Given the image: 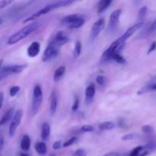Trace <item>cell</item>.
<instances>
[{"label": "cell", "instance_id": "obj_1", "mask_svg": "<svg viewBox=\"0 0 156 156\" xmlns=\"http://www.w3.org/2000/svg\"><path fill=\"white\" fill-rule=\"evenodd\" d=\"M40 26H41V22H39V21H34L33 23H30V24L24 26L21 30H19L16 33L12 34L9 38L7 44L9 45H13V44H17L18 42L27 37L29 34H30L33 32H34L35 30H37Z\"/></svg>", "mask_w": 156, "mask_h": 156}, {"label": "cell", "instance_id": "obj_2", "mask_svg": "<svg viewBox=\"0 0 156 156\" xmlns=\"http://www.w3.org/2000/svg\"><path fill=\"white\" fill-rule=\"evenodd\" d=\"M125 42L126 41L122 38V37H119L116 41L111 44V45L105 50L102 54L101 58V62H108V61L112 60V57L115 53H120L123 47H124Z\"/></svg>", "mask_w": 156, "mask_h": 156}, {"label": "cell", "instance_id": "obj_3", "mask_svg": "<svg viewBox=\"0 0 156 156\" xmlns=\"http://www.w3.org/2000/svg\"><path fill=\"white\" fill-rule=\"evenodd\" d=\"M85 18L81 14H73L63 17L61 20V24L64 27L69 29L80 28L85 24Z\"/></svg>", "mask_w": 156, "mask_h": 156}, {"label": "cell", "instance_id": "obj_4", "mask_svg": "<svg viewBox=\"0 0 156 156\" xmlns=\"http://www.w3.org/2000/svg\"><path fill=\"white\" fill-rule=\"evenodd\" d=\"M43 100V91L41 85L39 84L35 85L33 91V98H32L31 112L32 115L34 116L39 111Z\"/></svg>", "mask_w": 156, "mask_h": 156}, {"label": "cell", "instance_id": "obj_5", "mask_svg": "<svg viewBox=\"0 0 156 156\" xmlns=\"http://www.w3.org/2000/svg\"><path fill=\"white\" fill-rule=\"evenodd\" d=\"M27 67V64H20V65H10L5 66H1L0 70V79L3 80L5 78L12 74H19Z\"/></svg>", "mask_w": 156, "mask_h": 156}, {"label": "cell", "instance_id": "obj_6", "mask_svg": "<svg viewBox=\"0 0 156 156\" xmlns=\"http://www.w3.org/2000/svg\"><path fill=\"white\" fill-rule=\"evenodd\" d=\"M59 8H61L59 2L50 3V4H48V5H47L46 6H44L43 9H40L39 11H37V12H35V13L33 14L32 15H30V17H28L27 18H26L25 20H24V21H23V23L30 22V21H34V20L38 18L39 17H41V15H45V14H47V13H49V12H51V11L54 10V9H59Z\"/></svg>", "mask_w": 156, "mask_h": 156}, {"label": "cell", "instance_id": "obj_7", "mask_svg": "<svg viewBox=\"0 0 156 156\" xmlns=\"http://www.w3.org/2000/svg\"><path fill=\"white\" fill-rule=\"evenodd\" d=\"M59 48H60V47L56 46L53 41H50L49 44H47L45 50H44V54H43V62H49V61L52 60L53 59L56 58V56H57V55L59 54Z\"/></svg>", "mask_w": 156, "mask_h": 156}, {"label": "cell", "instance_id": "obj_8", "mask_svg": "<svg viewBox=\"0 0 156 156\" xmlns=\"http://www.w3.org/2000/svg\"><path fill=\"white\" fill-rule=\"evenodd\" d=\"M23 116V111L22 110H18L15 112L14 117L12 118V121H11L10 126H9V133L10 136H14L15 132L17 130V128L19 126L20 123H21V119H22Z\"/></svg>", "mask_w": 156, "mask_h": 156}, {"label": "cell", "instance_id": "obj_9", "mask_svg": "<svg viewBox=\"0 0 156 156\" xmlns=\"http://www.w3.org/2000/svg\"><path fill=\"white\" fill-rule=\"evenodd\" d=\"M122 13L121 9H117L111 13L110 16L109 23H108V30H115L117 29V26L119 24V20H120V16Z\"/></svg>", "mask_w": 156, "mask_h": 156}, {"label": "cell", "instance_id": "obj_10", "mask_svg": "<svg viewBox=\"0 0 156 156\" xmlns=\"http://www.w3.org/2000/svg\"><path fill=\"white\" fill-rule=\"evenodd\" d=\"M105 21L104 18H100L94 23L91 30V37L92 39H94L100 34L105 27Z\"/></svg>", "mask_w": 156, "mask_h": 156}, {"label": "cell", "instance_id": "obj_11", "mask_svg": "<svg viewBox=\"0 0 156 156\" xmlns=\"http://www.w3.org/2000/svg\"><path fill=\"white\" fill-rule=\"evenodd\" d=\"M69 40V37L67 36L63 31H59L55 35V37H53V39L52 40V41H53L56 46H58L59 47H61L63 45H65V44L68 42Z\"/></svg>", "mask_w": 156, "mask_h": 156}, {"label": "cell", "instance_id": "obj_12", "mask_svg": "<svg viewBox=\"0 0 156 156\" xmlns=\"http://www.w3.org/2000/svg\"><path fill=\"white\" fill-rule=\"evenodd\" d=\"M41 51V45L37 41H34L29 45L27 50V54L29 57H36Z\"/></svg>", "mask_w": 156, "mask_h": 156}, {"label": "cell", "instance_id": "obj_13", "mask_svg": "<svg viewBox=\"0 0 156 156\" xmlns=\"http://www.w3.org/2000/svg\"><path fill=\"white\" fill-rule=\"evenodd\" d=\"M143 24H144V22H137L136 24H133V26H131V27H129V28H128L127 30H126V31L125 32L123 35H122L121 36L122 38H123V39L126 41V40L129 39V38L130 37L132 36L134 33H136L137 30H140V29L143 27Z\"/></svg>", "mask_w": 156, "mask_h": 156}, {"label": "cell", "instance_id": "obj_14", "mask_svg": "<svg viewBox=\"0 0 156 156\" xmlns=\"http://www.w3.org/2000/svg\"><path fill=\"white\" fill-rule=\"evenodd\" d=\"M50 113L51 115L56 113V109H57L58 106V98H57V94H56V91H53L50 94Z\"/></svg>", "mask_w": 156, "mask_h": 156}, {"label": "cell", "instance_id": "obj_15", "mask_svg": "<svg viewBox=\"0 0 156 156\" xmlns=\"http://www.w3.org/2000/svg\"><path fill=\"white\" fill-rule=\"evenodd\" d=\"M94 95H95V86L94 84H91L85 89V102L88 105L91 103Z\"/></svg>", "mask_w": 156, "mask_h": 156}, {"label": "cell", "instance_id": "obj_16", "mask_svg": "<svg viewBox=\"0 0 156 156\" xmlns=\"http://www.w3.org/2000/svg\"><path fill=\"white\" fill-rule=\"evenodd\" d=\"M50 126L47 123H44L42 125V127H41V139H42L43 142L48 141V140L50 139Z\"/></svg>", "mask_w": 156, "mask_h": 156}, {"label": "cell", "instance_id": "obj_17", "mask_svg": "<svg viewBox=\"0 0 156 156\" xmlns=\"http://www.w3.org/2000/svg\"><path fill=\"white\" fill-rule=\"evenodd\" d=\"M14 114H15V113H14V109L13 108H10V109H9V111H6L4 114V115L2 117L1 121H0V125H1V126H3V125H5V123H7L8 122L10 121L11 120H12V118H13L14 117Z\"/></svg>", "mask_w": 156, "mask_h": 156}, {"label": "cell", "instance_id": "obj_18", "mask_svg": "<svg viewBox=\"0 0 156 156\" xmlns=\"http://www.w3.org/2000/svg\"><path fill=\"white\" fill-rule=\"evenodd\" d=\"M34 149L40 155H45L47 152V145L44 142H38L35 144Z\"/></svg>", "mask_w": 156, "mask_h": 156}, {"label": "cell", "instance_id": "obj_19", "mask_svg": "<svg viewBox=\"0 0 156 156\" xmlns=\"http://www.w3.org/2000/svg\"><path fill=\"white\" fill-rule=\"evenodd\" d=\"M112 1L111 0H102L100 1L98 4V14H101L102 12H105L108 7L111 5Z\"/></svg>", "mask_w": 156, "mask_h": 156}, {"label": "cell", "instance_id": "obj_20", "mask_svg": "<svg viewBox=\"0 0 156 156\" xmlns=\"http://www.w3.org/2000/svg\"><path fill=\"white\" fill-rule=\"evenodd\" d=\"M30 147V139L27 135H24L21 140V148L24 151H28Z\"/></svg>", "mask_w": 156, "mask_h": 156}, {"label": "cell", "instance_id": "obj_21", "mask_svg": "<svg viewBox=\"0 0 156 156\" xmlns=\"http://www.w3.org/2000/svg\"><path fill=\"white\" fill-rule=\"evenodd\" d=\"M65 72L66 67L64 66H61L58 67L56 71L54 72V74H53V80L55 82H58L65 74Z\"/></svg>", "mask_w": 156, "mask_h": 156}, {"label": "cell", "instance_id": "obj_22", "mask_svg": "<svg viewBox=\"0 0 156 156\" xmlns=\"http://www.w3.org/2000/svg\"><path fill=\"white\" fill-rule=\"evenodd\" d=\"M156 91V83H152L147 85H145L144 87H143L141 89H140L137 91V94L141 95V94H143L145 93L149 92V91Z\"/></svg>", "mask_w": 156, "mask_h": 156}, {"label": "cell", "instance_id": "obj_23", "mask_svg": "<svg viewBox=\"0 0 156 156\" xmlns=\"http://www.w3.org/2000/svg\"><path fill=\"white\" fill-rule=\"evenodd\" d=\"M144 149V147L142 146H137L135 149H133L132 150V152H130V155L129 156H146L149 154L148 152H145L143 153H141V152L143 151V149Z\"/></svg>", "mask_w": 156, "mask_h": 156}, {"label": "cell", "instance_id": "obj_24", "mask_svg": "<svg viewBox=\"0 0 156 156\" xmlns=\"http://www.w3.org/2000/svg\"><path fill=\"white\" fill-rule=\"evenodd\" d=\"M115 127V124L112 121H106L99 125V129L101 130H110Z\"/></svg>", "mask_w": 156, "mask_h": 156}, {"label": "cell", "instance_id": "obj_25", "mask_svg": "<svg viewBox=\"0 0 156 156\" xmlns=\"http://www.w3.org/2000/svg\"><path fill=\"white\" fill-rule=\"evenodd\" d=\"M81 52H82V44H81L80 41H77L75 44L74 50H73V56H74L75 59H77L78 57H79Z\"/></svg>", "mask_w": 156, "mask_h": 156}, {"label": "cell", "instance_id": "obj_26", "mask_svg": "<svg viewBox=\"0 0 156 156\" xmlns=\"http://www.w3.org/2000/svg\"><path fill=\"white\" fill-rule=\"evenodd\" d=\"M147 10L148 9L146 6H143L140 9L138 13L139 22H144V19L146 16V14H147Z\"/></svg>", "mask_w": 156, "mask_h": 156}, {"label": "cell", "instance_id": "obj_27", "mask_svg": "<svg viewBox=\"0 0 156 156\" xmlns=\"http://www.w3.org/2000/svg\"><path fill=\"white\" fill-rule=\"evenodd\" d=\"M112 60L116 61V62H118V63L120 64H123L126 62V59H125L122 55H120V53H115V54L113 56Z\"/></svg>", "mask_w": 156, "mask_h": 156}, {"label": "cell", "instance_id": "obj_28", "mask_svg": "<svg viewBox=\"0 0 156 156\" xmlns=\"http://www.w3.org/2000/svg\"><path fill=\"white\" fill-rule=\"evenodd\" d=\"M78 138L76 136H73L71 137V138L69 139V140H68L67 141H66L65 143H63V145H62V146L63 147H69V146H72L73 144H74L75 143H76V141H77Z\"/></svg>", "mask_w": 156, "mask_h": 156}, {"label": "cell", "instance_id": "obj_29", "mask_svg": "<svg viewBox=\"0 0 156 156\" xmlns=\"http://www.w3.org/2000/svg\"><path fill=\"white\" fill-rule=\"evenodd\" d=\"M19 91H20L19 86H17V85H15V86H12V88H10V90H9V95H10L11 97H15V96L19 92Z\"/></svg>", "mask_w": 156, "mask_h": 156}, {"label": "cell", "instance_id": "obj_30", "mask_svg": "<svg viewBox=\"0 0 156 156\" xmlns=\"http://www.w3.org/2000/svg\"><path fill=\"white\" fill-rule=\"evenodd\" d=\"M81 130H82L83 133H90V132H93V131L94 130V126H91V125L85 124V125H83V126L81 127Z\"/></svg>", "mask_w": 156, "mask_h": 156}, {"label": "cell", "instance_id": "obj_31", "mask_svg": "<svg viewBox=\"0 0 156 156\" xmlns=\"http://www.w3.org/2000/svg\"><path fill=\"white\" fill-rule=\"evenodd\" d=\"M142 130L146 134H152L153 133V128L149 125H144L142 127Z\"/></svg>", "mask_w": 156, "mask_h": 156}, {"label": "cell", "instance_id": "obj_32", "mask_svg": "<svg viewBox=\"0 0 156 156\" xmlns=\"http://www.w3.org/2000/svg\"><path fill=\"white\" fill-rule=\"evenodd\" d=\"M73 156H87V152L86 151L84 150V149H77L76 151H75Z\"/></svg>", "mask_w": 156, "mask_h": 156}, {"label": "cell", "instance_id": "obj_33", "mask_svg": "<svg viewBox=\"0 0 156 156\" xmlns=\"http://www.w3.org/2000/svg\"><path fill=\"white\" fill-rule=\"evenodd\" d=\"M13 2V1H9V0H2V1H0V9H4L5 7H6V6H8L9 5L12 4V3Z\"/></svg>", "mask_w": 156, "mask_h": 156}, {"label": "cell", "instance_id": "obj_34", "mask_svg": "<svg viewBox=\"0 0 156 156\" xmlns=\"http://www.w3.org/2000/svg\"><path fill=\"white\" fill-rule=\"evenodd\" d=\"M79 99L77 97H76V98H75V101L74 103H73V106H72V111H76L78 110V108H79Z\"/></svg>", "mask_w": 156, "mask_h": 156}, {"label": "cell", "instance_id": "obj_35", "mask_svg": "<svg viewBox=\"0 0 156 156\" xmlns=\"http://www.w3.org/2000/svg\"><path fill=\"white\" fill-rule=\"evenodd\" d=\"M136 137V134L134 133H129V134H126L125 136H123V137H122V140H133L134 138Z\"/></svg>", "mask_w": 156, "mask_h": 156}, {"label": "cell", "instance_id": "obj_36", "mask_svg": "<svg viewBox=\"0 0 156 156\" xmlns=\"http://www.w3.org/2000/svg\"><path fill=\"white\" fill-rule=\"evenodd\" d=\"M96 82L99 85H103L105 83V78L102 76H98L96 78Z\"/></svg>", "mask_w": 156, "mask_h": 156}, {"label": "cell", "instance_id": "obj_37", "mask_svg": "<svg viewBox=\"0 0 156 156\" xmlns=\"http://www.w3.org/2000/svg\"><path fill=\"white\" fill-rule=\"evenodd\" d=\"M155 49H156V41H154V42H152V44H151L150 47H149V50H148L147 53L148 54H150V53H152V52L155 51Z\"/></svg>", "mask_w": 156, "mask_h": 156}, {"label": "cell", "instance_id": "obj_38", "mask_svg": "<svg viewBox=\"0 0 156 156\" xmlns=\"http://www.w3.org/2000/svg\"><path fill=\"white\" fill-rule=\"evenodd\" d=\"M61 146H62L61 142L60 141H56V142H55V143L53 144V149H54V150H58V149H60Z\"/></svg>", "mask_w": 156, "mask_h": 156}, {"label": "cell", "instance_id": "obj_39", "mask_svg": "<svg viewBox=\"0 0 156 156\" xmlns=\"http://www.w3.org/2000/svg\"><path fill=\"white\" fill-rule=\"evenodd\" d=\"M4 137H3L2 134H1V135H0V151H2L3 147H4Z\"/></svg>", "mask_w": 156, "mask_h": 156}, {"label": "cell", "instance_id": "obj_40", "mask_svg": "<svg viewBox=\"0 0 156 156\" xmlns=\"http://www.w3.org/2000/svg\"><path fill=\"white\" fill-rule=\"evenodd\" d=\"M103 156H120V154L118 152H108V153L105 154Z\"/></svg>", "mask_w": 156, "mask_h": 156}, {"label": "cell", "instance_id": "obj_41", "mask_svg": "<svg viewBox=\"0 0 156 156\" xmlns=\"http://www.w3.org/2000/svg\"><path fill=\"white\" fill-rule=\"evenodd\" d=\"M0 98H1V102H0V108H2L3 105V101H4V95H3V93L1 92L0 94Z\"/></svg>", "mask_w": 156, "mask_h": 156}, {"label": "cell", "instance_id": "obj_42", "mask_svg": "<svg viewBox=\"0 0 156 156\" xmlns=\"http://www.w3.org/2000/svg\"><path fill=\"white\" fill-rule=\"evenodd\" d=\"M156 28V18L155 20V21H154L153 23L152 24V25H151V28H150V30H155Z\"/></svg>", "mask_w": 156, "mask_h": 156}, {"label": "cell", "instance_id": "obj_43", "mask_svg": "<svg viewBox=\"0 0 156 156\" xmlns=\"http://www.w3.org/2000/svg\"><path fill=\"white\" fill-rule=\"evenodd\" d=\"M20 156H28L27 155V154H25V153H21L20 154Z\"/></svg>", "mask_w": 156, "mask_h": 156}, {"label": "cell", "instance_id": "obj_44", "mask_svg": "<svg viewBox=\"0 0 156 156\" xmlns=\"http://www.w3.org/2000/svg\"><path fill=\"white\" fill-rule=\"evenodd\" d=\"M50 156H56V155H54V154H50Z\"/></svg>", "mask_w": 156, "mask_h": 156}]
</instances>
